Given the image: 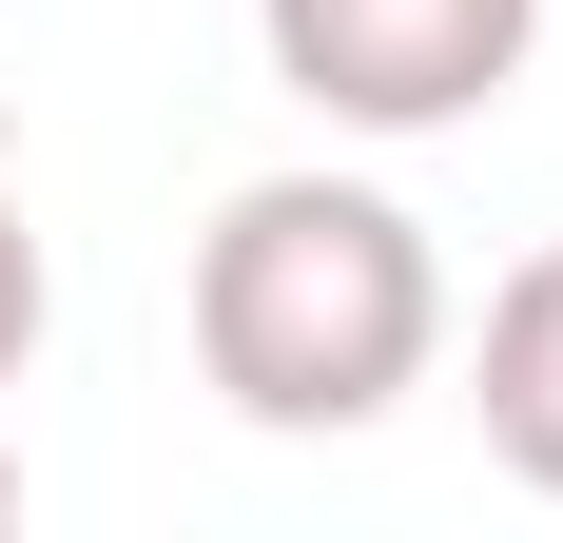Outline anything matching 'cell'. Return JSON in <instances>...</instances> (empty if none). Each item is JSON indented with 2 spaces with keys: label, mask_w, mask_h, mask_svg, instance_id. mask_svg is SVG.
Here are the masks:
<instances>
[{
  "label": "cell",
  "mask_w": 563,
  "mask_h": 543,
  "mask_svg": "<svg viewBox=\"0 0 563 543\" xmlns=\"http://www.w3.org/2000/svg\"><path fill=\"white\" fill-rule=\"evenodd\" d=\"M428 350H448V253H428L408 195H369V175L214 195V233H195V369L233 388V428L331 446L369 408H408Z\"/></svg>",
  "instance_id": "1"
},
{
  "label": "cell",
  "mask_w": 563,
  "mask_h": 543,
  "mask_svg": "<svg viewBox=\"0 0 563 543\" xmlns=\"http://www.w3.org/2000/svg\"><path fill=\"white\" fill-rule=\"evenodd\" d=\"M253 40L331 136H466L525 78L544 0H253Z\"/></svg>",
  "instance_id": "2"
},
{
  "label": "cell",
  "mask_w": 563,
  "mask_h": 543,
  "mask_svg": "<svg viewBox=\"0 0 563 543\" xmlns=\"http://www.w3.org/2000/svg\"><path fill=\"white\" fill-rule=\"evenodd\" d=\"M466 408H486V446L563 505V253H525L506 291H486V388H466Z\"/></svg>",
  "instance_id": "3"
},
{
  "label": "cell",
  "mask_w": 563,
  "mask_h": 543,
  "mask_svg": "<svg viewBox=\"0 0 563 543\" xmlns=\"http://www.w3.org/2000/svg\"><path fill=\"white\" fill-rule=\"evenodd\" d=\"M40 330H58V272H40V214H20V156H0V388L40 369Z\"/></svg>",
  "instance_id": "4"
},
{
  "label": "cell",
  "mask_w": 563,
  "mask_h": 543,
  "mask_svg": "<svg viewBox=\"0 0 563 543\" xmlns=\"http://www.w3.org/2000/svg\"><path fill=\"white\" fill-rule=\"evenodd\" d=\"M0 505H20V428H0Z\"/></svg>",
  "instance_id": "5"
},
{
  "label": "cell",
  "mask_w": 563,
  "mask_h": 543,
  "mask_svg": "<svg viewBox=\"0 0 563 543\" xmlns=\"http://www.w3.org/2000/svg\"><path fill=\"white\" fill-rule=\"evenodd\" d=\"M0 156H20V98H0Z\"/></svg>",
  "instance_id": "6"
}]
</instances>
